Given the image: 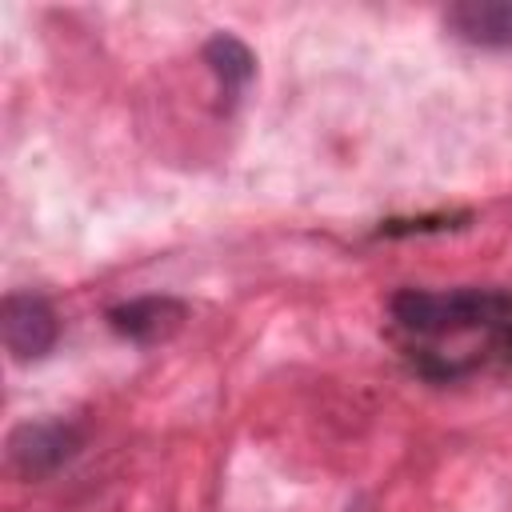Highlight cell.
I'll return each instance as SVG.
<instances>
[{
    "label": "cell",
    "instance_id": "obj_1",
    "mask_svg": "<svg viewBox=\"0 0 512 512\" xmlns=\"http://www.w3.org/2000/svg\"><path fill=\"white\" fill-rule=\"evenodd\" d=\"M392 316L404 332L416 336H460L472 328H508L512 296L484 292V288H456V292H396Z\"/></svg>",
    "mask_w": 512,
    "mask_h": 512
},
{
    "label": "cell",
    "instance_id": "obj_6",
    "mask_svg": "<svg viewBox=\"0 0 512 512\" xmlns=\"http://www.w3.org/2000/svg\"><path fill=\"white\" fill-rule=\"evenodd\" d=\"M204 60L212 64V72L220 76V84H224L228 92H240V88L248 84V76H252V52H248L240 40H232V36L208 40Z\"/></svg>",
    "mask_w": 512,
    "mask_h": 512
},
{
    "label": "cell",
    "instance_id": "obj_3",
    "mask_svg": "<svg viewBox=\"0 0 512 512\" xmlns=\"http://www.w3.org/2000/svg\"><path fill=\"white\" fill-rule=\"evenodd\" d=\"M80 452V432L64 420H36V424H20L8 436V464L24 476V480H44L56 468H64L72 456Z\"/></svg>",
    "mask_w": 512,
    "mask_h": 512
},
{
    "label": "cell",
    "instance_id": "obj_5",
    "mask_svg": "<svg viewBox=\"0 0 512 512\" xmlns=\"http://www.w3.org/2000/svg\"><path fill=\"white\" fill-rule=\"evenodd\" d=\"M452 36L476 48H512V0H464L444 12Z\"/></svg>",
    "mask_w": 512,
    "mask_h": 512
},
{
    "label": "cell",
    "instance_id": "obj_7",
    "mask_svg": "<svg viewBox=\"0 0 512 512\" xmlns=\"http://www.w3.org/2000/svg\"><path fill=\"white\" fill-rule=\"evenodd\" d=\"M504 352H508V360H512V320H508V328H504Z\"/></svg>",
    "mask_w": 512,
    "mask_h": 512
},
{
    "label": "cell",
    "instance_id": "obj_2",
    "mask_svg": "<svg viewBox=\"0 0 512 512\" xmlns=\"http://www.w3.org/2000/svg\"><path fill=\"white\" fill-rule=\"evenodd\" d=\"M0 332L12 360H40L60 340V316L36 292H8L0 304Z\"/></svg>",
    "mask_w": 512,
    "mask_h": 512
},
{
    "label": "cell",
    "instance_id": "obj_4",
    "mask_svg": "<svg viewBox=\"0 0 512 512\" xmlns=\"http://www.w3.org/2000/svg\"><path fill=\"white\" fill-rule=\"evenodd\" d=\"M108 320L132 344H164L184 328L188 308L172 296H140V300H128V304H116L108 312Z\"/></svg>",
    "mask_w": 512,
    "mask_h": 512
}]
</instances>
